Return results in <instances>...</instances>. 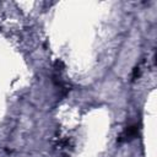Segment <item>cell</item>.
I'll use <instances>...</instances> for the list:
<instances>
[{"instance_id": "cell-1", "label": "cell", "mask_w": 157, "mask_h": 157, "mask_svg": "<svg viewBox=\"0 0 157 157\" xmlns=\"http://www.w3.org/2000/svg\"><path fill=\"white\" fill-rule=\"evenodd\" d=\"M137 135V126L136 125H132V126H129L125 129V131L120 135V141H129L131 139H134L135 136Z\"/></svg>"}]
</instances>
